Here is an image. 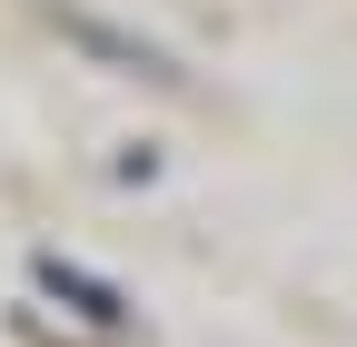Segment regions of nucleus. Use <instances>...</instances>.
<instances>
[{"mask_svg": "<svg viewBox=\"0 0 357 347\" xmlns=\"http://www.w3.org/2000/svg\"><path fill=\"white\" fill-rule=\"evenodd\" d=\"M40 278H50L60 298H79V318H100V327H119V318H129V298H119V288H100V278L60 268V258H40Z\"/></svg>", "mask_w": 357, "mask_h": 347, "instance_id": "nucleus-2", "label": "nucleus"}, {"mask_svg": "<svg viewBox=\"0 0 357 347\" xmlns=\"http://www.w3.org/2000/svg\"><path fill=\"white\" fill-rule=\"evenodd\" d=\"M50 30H60V40H79L89 60H109L119 79H149V90H178V79H189V70L159 50V40L119 30V20H100V10H79V0H50Z\"/></svg>", "mask_w": 357, "mask_h": 347, "instance_id": "nucleus-1", "label": "nucleus"}]
</instances>
